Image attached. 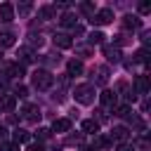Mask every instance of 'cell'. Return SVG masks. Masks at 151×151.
<instances>
[{"label":"cell","instance_id":"cell-1","mask_svg":"<svg viewBox=\"0 0 151 151\" xmlns=\"http://www.w3.org/2000/svg\"><path fill=\"white\" fill-rule=\"evenodd\" d=\"M73 97H76V101H80V104H92L94 101V85H90V83H83V85H76V90H73Z\"/></svg>","mask_w":151,"mask_h":151},{"label":"cell","instance_id":"cell-2","mask_svg":"<svg viewBox=\"0 0 151 151\" xmlns=\"http://www.w3.org/2000/svg\"><path fill=\"white\" fill-rule=\"evenodd\" d=\"M52 83H54V76H52L50 71L38 68V71L33 73V87H35V90H50Z\"/></svg>","mask_w":151,"mask_h":151},{"label":"cell","instance_id":"cell-3","mask_svg":"<svg viewBox=\"0 0 151 151\" xmlns=\"http://www.w3.org/2000/svg\"><path fill=\"white\" fill-rule=\"evenodd\" d=\"M92 24H97V26H104V24H111L113 21V9H109V7H104V9H99L92 19H90Z\"/></svg>","mask_w":151,"mask_h":151},{"label":"cell","instance_id":"cell-4","mask_svg":"<svg viewBox=\"0 0 151 151\" xmlns=\"http://www.w3.org/2000/svg\"><path fill=\"white\" fill-rule=\"evenodd\" d=\"M104 57H106L109 61L118 64V61L123 59V52H120V47H118V45H104Z\"/></svg>","mask_w":151,"mask_h":151},{"label":"cell","instance_id":"cell-5","mask_svg":"<svg viewBox=\"0 0 151 151\" xmlns=\"http://www.w3.org/2000/svg\"><path fill=\"white\" fill-rule=\"evenodd\" d=\"M99 101H101V106H104V109H116L118 94H116V92H111V90H104V92L99 94Z\"/></svg>","mask_w":151,"mask_h":151},{"label":"cell","instance_id":"cell-6","mask_svg":"<svg viewBox=\"0 0 151 151\" xmlns=\"http://www.w3.org/2000/svg\"><path fill=\"white\" fill-rule=\"evenodd\" d=\"M17 57H19V64H21V66H24V64H31V61H35V59H38V57H35V52H33L31 47H19Z\"/></svg>","mask_w":151,"mask_h":151},{"label":"cell","instance_id":"cell-7","mask_svg":"<svg viewBox=\"0 0 151 151\" xmlns=\"http://www.w3.org/2000/svg\"><path fill=\"white\" fill-rule=\"evenodd\" d=\"M14 106H17V97L14 94H0V111L9 113V111H14Z\"/></svg>","mask_w":151,"mask_h":151},{"label":"cell","instance_id":"cell-8","mask_svg":"<svg viewBox=\"0 0 151 151\" xmlns=\"http://www.w3.org/2000/svg\"><path fill=\"white\" fill-rule=\"evenodd\" d=\"M71 130V118H57L52 123V132H59V134H66Z\"/></svg>","mask_w":151,"mask_h":151},{"label":"cell","instance_id":"cell-9","mask_svg":"<svg viewBox=\"0 0 151 151\" xmlns=\"http://www.w3.org/2000/svg\"><path fill=\"white\" fill-rule=\"evenodd\" d=\"M12 19H14V5H12V2H2V5H0V21L9 24Z\"/></svg>","mask_w":151,"mask_h":151},{"label":"cell","instance_id":"cell-10","mask_svg":"<svg viewBox=\"0 0 151 151\" xmlns=\"http://www.w3.org/2000/svg\"><path fill=\"white\" fill-rule=\"evenodd\" d=\"M97 73V78H94V83L97 85H106L109 83V68L106 66H97V68H92V76Z\"/></svg>","mask_w":151,"mask_h":151},{"label":"cell","instance_id":"cell-11","mask_svg":"<svg viewBox=\"0 0 151 151\" xmlns=\"http://www.w3.org/2000/svg\"><path fill=\"white\" fill-rule=\"evenodd\" d=\"M24 118L26 120H40V109L35 104H26L24 106Z\"/></svg>","mask_w":151,"mask_h":151},{"label":"cell","instance_id":"cell-12","mask_svg":"<svg viewBox=\"0 0 151 151\" xmlns=\"http://www.w3.org/2000/svg\"><path fill=\"white\" fill-rule=\"evenodd\" d=\"M111 137H113L116 142H120V144H125V139L130 137V130H127L125 125H118V127H113V132H111Z\"/></svg>","mask_w":151,"mask_h":151},{"label":"cell","instance_id":"cell-13","mask_svg":"<svg viewBox=\"0 0 151 151\" xmlns=\"http://www.w3.org/2000/svg\"><path fill=\"white\" fill-rule=\"evenodd\" d=\"M139 26H142L139 17H134V14H127V17H123V28H127V31H134V28H139Z\"/></svg>","mask_w":151,"mask_h":151},{"label":"cell","instance_id":"cell-14","mask_svg":"<svg viewBox=\"0 0 151 151\" xmlns=\"http://www.w3.org/2000/svg\"><path fill=\"white\" fill-rule=\"evenodd\" d=\"M5 76H9V78H21V76H24V66H21L19 61H14V64H7V71H5Z\"/></svg>","mask_w":151,"mask_h":151},{"label":"cell","instance_id":"cell-15","mask_svg":"<svg viewBox=\"0 0 151 151\" xmlns=\"http://www.w3.org/2000/svg\"><path fill=\"white\" fill-rule=\"evenodd\" d=\"M83 132H87V134H97V132H99V120H94V118H85V120H83Z\"/></svg>","mask_w":151,"mask_h":151},{"label":"cell","instance_id":"cell-16","mask_svg":"<svg viewBox=\"0 0 151 151\" xmlns=\"http://www.w3.org/2000/svg\"><path fill=\"white\" fill-rule=\"evenodd\" d=\"M66 71H68V76H80L83 73V61L80 59H71L66 64Z\"/></svg>","mask_w":151,"mask_h":151},{"label":"cell","instance_id":"cell-17","mask_svg":"<svg viewBox=\"0 0 151 151\" xmlns=\"http://www.w3.org/2000/svg\"><path fill=\"white\" fill-rule=\"evenodd\" d=\"M134 90H137L139 94H146V92H149V76H137V80H134Z\"/></svg>","mask_w":151,"mask_h":151},{"label":"cell","instance_id":"cell-18","mask_svg":"<svg viewBox=\"0 0 151 151\" xmlns=\"http://www.w3.org/2000/svg\"><path fill=\"white\" fill-rule=\"evenodd\" d=\"M28 142H31V132L17 127V130H14V144H28Z\"/></svg>","mask_w":151,"mask_h":151},{"label":"cell","instance_id":"cell-19","mask_svg":"<svg viewBox=\"0 0 151 151\" xmlns=\"http://www.w3.org/2000/svg\"><path fill=\"white\" fill-rule=\"evenodd\" d=\"M54 45H57V47H71L73 42H71V38H68L66 33H57V35H54Z\"/></svg>","mask_w":151,"mask_h":151},{"label":"cell","instance_id":"cell-20","mask_svg":"<svg viewBox=\"0 0 151 151\" xmlns=\"http://www.w3.org/2000/svg\"><path fill=\"white\" fill-rule=\"evenodd\" d=\"M104 38H106V35H104L101 31H92V33L87 35V42H90V45H101Z\"/></svg>","mask_w":151,"mask_h":151},{"label":"cell","instance_id":"cell-21","mask_svg":"<svg viewBox=\"0 0 151 151\" xmlns=\"http://www.w3.org/2000/svg\"><path fill=\"white\" fill-rule=\"evenodd\" d=\"M59 21H61V26H66V28H73V26H76V17H73L71 12H66Z\"/></svg>","mask_w":151,"mask_h":151},{"label":"cell","instance_id":"cell-22","mask_svg":"<svg viewBox=\"0 0 151 151\" xmlns=\"http://www.w3.org/2000/svg\"><path fill=\"white\" fill-rule=\"evenodd\" d=\"M106 146H111V139L109 137H94L92 149H106Z\"/></svg>","mask_w":151,"mask_h":151},{"label":"cell","instance_id":"cell-23","mask_svg":"<svg viewBox=\"0 0 151 151\" xmlns=\"http://www.w3.org/2000/svg\"><path fill=\"white\" fill-rule=\"evenodd\" d=\"M14 45V35L12 33H0V47H12Z\"/></svg>","mask_w":151,"mask_h":151},{"label":"cell","instance_id":"cell-24","mask_svg":"<svg viewBox=\"0 0 151 151\" xmlns=\"http://www.w3.org/2000/svg\"><path fill=\"white\" fill-rule=\"evenodd\" d=\"M40 17H42V19H52V17H54V7H52V5L40 7Z\"/></svg>","mask_w":151,"mask_h":151},{"label":"cell","instance_id":"cell-25","mask_svg":"<svg viewBox=\"0 0 151 151\" xmlns=\"http://www.w3.org/2000/svg\"><path fill=\"white\" fill-rule=\"evenodd\" d=\"M134 61H142V64H149V50H139L134 54Z\"/></svg>","mask_w":151,"mask_h":151},{"label":"cell","instance_id":"cell-26","mask_svg":"<svg viewBox=\"0 0 151 151\" xmlns=\"http://www.w3.org/2000/svg\"><path fill=\"white\" fill-rule=\"evenodd\" d=\"M113 111H116V116H120V118H127V116H130V106H127V104H123V106H116Z\"/></svg>","mask_w":151,"mask_h":151},{"label":"cell","instance_id":"cell-27","mask_svg":"<svg viewBox=\"0 0 151 151\" xmlns=\"http://www.w3.org/2000/svg\"><path fill=\"white\" fill-rule=\"evenodd\" d=\"M0 151H19V144H14V142H2V144H0Z\"/></svg>","mask_w":151,"mask_h":151},{"label":"cell","instance_id":"cell-28","mask_svg":"<svg viewBox=\"0 0 151 151\" xmlns=\"http://www.w3.org/2000/svg\"><path fill=\"white\" fill-rule=\"evenodd\" d=\"M28 151H47L42 142H28Z\"/></svg>","mask_w":151,"mask_h":151},{"label":"cell","instance_id":"cell-29","mask_svg":"<svg viewBox=\"0 0 151 151\" xmlns=\"http://www.w3.org/2000/svg\"><path fill=\"white\" fill-rule=\"evenodd\" d=\"M80 9H83L85 14H92V17H94V5H90V2H83V5H80Z\"/></svg>","mask_w":151,"mask_h":151},{"label":"cell","instance_id":"cell-30","mask_svg":"<svg viewBox=\"0 0 151 151\" xmlns=\"http://www.w3.org/2000/svg\"><path fill=\"white\" fill-rule=\"evenodd\" d=\"M151 12V2H139V14H149Z\"/></svg>","mask_w":151,"mask_h":151},{"label":"cell","instance_id":"cell-31","mask_svg":"<svg viewBox=\"0 0 151 151\" xmlns=\"http://www.w3.org/2000/svg\"><path fill=\"white\" fill-rule=\"evenodd\" d=\"M50 134H52V130H47V127H40V130H38V137H40V139H47Z\"/></svg>","mask_w":151,"mask_h":151},{"label":"cell","instance_id":"cell-32","mask_svg":"<svg viewBox=\"0 0 151 151\" xmlns=\"http://www.w3.org/2000/svg\"><path fill=\"white\" fill-rule=\"evenodd\" d=\"M76 52H78V54H83V57H87V54H90V47H85V45H83V47H76Z\"/></svg>","mask_w":151,"mask_h":151},{"label":"cell","instance_id":"cell-33","mask_svg":"<svg viewBox=\"0 0 151 151\" xmlns=\"http://www.w3.org/2000/svg\"><path fill=\"white\" fill-rule=\"evenodd\" d=\"M118 151H134V146L125 142V144H120V146H118Z\"/></svg>","mask_w":151,"mask_h":151},{"label":"cell","instance_id":"cell-34","mask_svg":"<svg viewBox=\"0 0 151 151\" xmlns=\"http://www.w3.org/2000/svg\"><path fill=\"white\" fill-rule=\"evenodd\" d=\"M28 12H31V5H21L19 7V14H28Z\"/></svg>","mask_w":151,"mask_h":151},{"label":"cell","instance_id":"cell-35","mask_svg":"<svg viewBox=\"0 0 151 151\" xmlns=\"http://www.w3.org/2000/svg\"><path fill=\"white\" fill-rule=\"evenodd\" d=\"M31 42H33V45H38V47H40V45H42V38H40V35H33V38H31Z\"/></svg>","mask_w":151,"mask_h":151},{"label":"cell","instance_id":"cell-36","mask_svg":"<svg viewBox=\"0 0 151 151\" xmlns=\"http://www.w3.org/2000/svg\"><path fill=\"white\" fill-rule=\"evenodd\" d=\"M14 97H26V87H17V94Z\"/></svg>","mask_w":151,"mask_h":151},{"label":"cell","instance_id":"cell-37","mask_svg":"<svg viewBox=\"0 0 151 151\" xmlns=\"http://www.w3.org/2000/svg\"><path fill=\"white\" fill-rule=\"evenodd\" d=\"M7 85V78H0V87H5Z\"/></svg>","mask_w":151,"mask_h":151},{"label":"cell","instance_id":"cell-38","mask_svg":"<svg viewBox=\"0 0 151 151\" xmlns=\"http://www.w3.org/2000/svg\"><path fill=\"white\" fill-rule=\"evenodd\" d=\"M80 151H94L92 146H80Z\"/></svg>","mask_w":151,"mask_h":151},{"label":"cell","instance_id":"cell-39","mask_svg":"<svg viewBox=\"0 0 151 151\" xmlns=\"http://www.w3.org/2000/svg\"><path fill=\"white\" fill-rule=\"evenodd\" d=\"M2 134H5V127H2V125H0V137H2Z\"/></svg>","mask_w":151,"mask_h":151}]
</instances>
